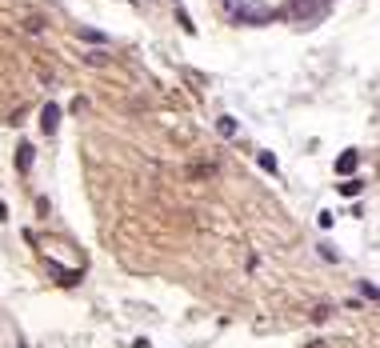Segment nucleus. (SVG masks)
I'll return each instance as SVG.
<instances>
[{"label": "nucleus", "mask_w": 380, "mask_h": 348, "mask_svg": "<svg viewBox=\"0 0 380 348\" xmlns=\"http://www.w3.org/2000/svg\"><path fill=\"white\" fill-rule=\"evenodd\" d=\"M80 36H84V41H92V44H104V36H100V32H92V29H80Z\"/></svg>", "instance_id": "7"}, {"label": "nucleus", "mask_w": 380, "mask_h": 348, "mask_svg": "<svg viewBox=\"0 0 380 348\" xmlns=\"http://www.w3.org/2000/svg\"><path fill=\"white\" fill-rule=\"evenodd\" d=\"M20 348H29V344H20Z\"/></svg>", "instance_id": "9"}, {"label": "nucleus", "mask_w": 380, "mask_h": 348, "mask_svg": "<svg viewBox=\"0 0 380 348\" xmlns=\"http://www.w3.org/2000/svg\"><path fill=\"white\" fill-rule=\"evenodd\" d=\"M356 160H360L356 153H344V156L336 160V173H352V168H356Z\"/></svg>", "instance_id": "4"}, {"label": "nucleus", "mask_w": 380, "mask_h": 348, "mask_svg": "<svg viewBox=\"0 0 380 348\" xmlns=\"http://www.w3.org/2000/svg\"><path fill=\"white\" fill-rule=\"evenodd\" d=\"M324 4H329V0H292V12H296V16H312V12H320Z\"/></svg>", "instance_id": "2"}, {"label": "nucleus", "mask_w": 380, "mask_h": 348, "mask_svg": "<svg viewBox=\"0 0 380 348\" xmlns=\"http://www.w3.org/2000/svg\"><path fill=\"white\" fill-rule=\"evenodd\" d=\"M260 168H269V173H276V156H272V153H260Z\"/></svg>", "instance_id": "6"}, {"label": "nucleus", "mask_w": 380, "mask_h": 348, "mask_svg": "<svg viewBox=\"0 0 380 348\" xmlns=\"http://www.w3.org/2000/svg\"><path fill=\"white\" fill-rule=\"evenodd\" d=\"M360 292H364L369 300H376V285H369V280H360Z\"/></svg>", "instance_id": "8"}, {"label": "nucleus", "mask_w": 380, "mask_h": 348, "mask_svg": "<svg viewBox=\"0 0 380 348\" xmlns=\"http://www.w3.org/2000/svg\"><path fill=\"white\" fill-rule=\"evenodd\" d=\"M32 168V144H20V173Z\"/></svg>", "instance_id": "5"}, {"label": "nucleus", "mask_w": 380, "mask_h": 348, "mask_svg": "<svg viewBox=\"0 0 380 348\" xmlns=\"http://www.w3.org/2000/svg\"><path fill=\"white\" fill-rule=\"evenodd\" d=\"M236 16H240V21H249V24H264L272 12H264V9H236Z\"/></svg>", "instance_id": "3"}, {"label": "nucleus", "mask_w": 380, "mask_h": 348, "mask_svg": "<svg viewBox=\"0 0 380 348\" xmlns=\"http://www.w3.org/2000/svg\"><path fill=\"white\" fill-rule=\"evenodd\" d=\"M56 124H60V108H56V104H44V113H40V128H44V133H56Z\"/></svg>", "instance_id": "1"}]
</instances>
